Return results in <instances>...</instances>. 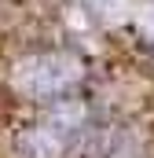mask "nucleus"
Segmentation results:
<instances>
[{
  "label": "nucleus",
  "mask_w": 154,
  "mask_h": 158,
  "mask_svg": "<svg viewBox=\"0 0 154 158\" xmlns=\"http://www.w3.org/2000/svg\"><path fill=\"white\" fill-rule=\"evenodd\" d=\"M26 85L40 99H59L77 85V70H74V63H63V59H40L37 70L26 74Z\"/></svg>",
  "instance_id": "nucleus-1"
}]
</instances>
